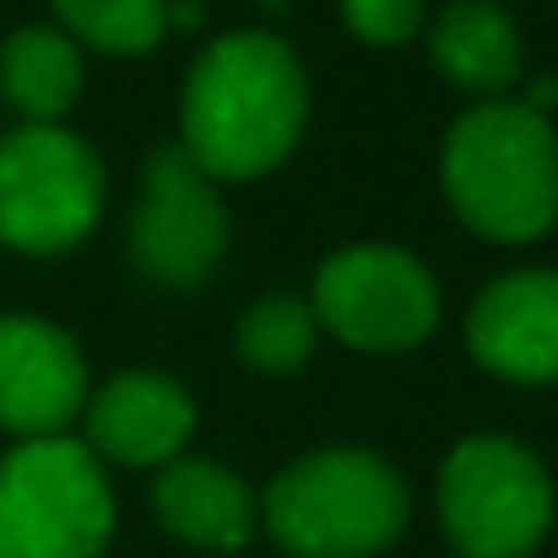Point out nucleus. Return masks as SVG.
Masks as SVG:
<instances>
[{"mask_svg":"<svg viewBox=\"0 0 558 558\" xmlns=\"http://www.w3.org/2000/svg\"><path fill=\"white\" fill-rule=\"evenodd\" d=\"M255 5H266V11H282V5H288V0H255Z\"/></svg>","mask_w":558,"mask_h":558,"instance_id":"nucleus-20","label":"nucleus"},{"mask_svg":"<svg viewBox=\"0 0 558 558\" xmlns=\"http://www.w3.org/2000/svg\"><path fill=\"white\" fill-rule=\"evenodd\" d=\"M310 82L299 54L260 27L222 33L195 54L185 76V147L206 180L271 174L304 136Z\"/></svg>","mask_w":558,"mask_h":558,"instance_id":"nucleus-1","label":"nucleus"},{"mask_svg":"<svg viewBox=\"0 0 558 558\" xmlns=\"http://www.w3.org/2000/svg\"><path fill=\"white\" fill-rule=\"evenodd\" d=\"M54 16L71 44H93L104 54H147L163 27V0H54Z\"/></svg>","mask_w":558,"mask_h":558,"instance_id":"nucleus-16","label":"nucleus"},{"mask_svg":"<svg viewBox=\"0 0 558 558\" xmlns=\"http://www.w3.org/2000/svg\"><path fill=\"white\" fill-rule=\"evenodd\" d=\"M310 310L315 326H326L348 348L401 353L439 326V288L417 255L390 244H353L315 271Z\"/></svg>","mask_w":558,"mask_h":558,"instance_id":"nucleus-7","label":"nucleus"},{"mask_svg":"<svg viewBox=\"0 0 558 558\" xmlns=\"http://www.w3.org/2000/svg\"><path fill=\"white\" fill-rule=\"evenodd\" d=\"M439 521L461 558H526L554 526V483L510 434H472L439 466Z\"/></svg>","mask_w":558,"mask_h":558,"instance_id":"nucleus-5","label":"nucleus"},{"mask_svg":"<svg viewBox=\"0 0 558 558\" xmlns=\"http://www.w3.org/2000/svg\"><path fill=\"white\" fill-rule=\"evenodd\" d=\"M82 407V348L38 315H0V428L16 439H60Z\"/></svg>","mask_w":558,"mask_h":558,"instance_id":"nucleus-9","label":"nucleus"},{"mask_svg":"<svg viewBox=\"0 0 558 558\" xmlns=\"http://www.w3.org/2000/svg\"><path fill=\"white\" fill-rule=\"evenodd\" d=\"M201 0H163V27H201Z\"/></svg>","mask_w":558,"mask_h":558,"instance_id":"nucleus-18","label":"nucleus"},{"mask_svg":"<svg viewBox=\"0 0 558 558\" xmlns=\"http://www.w3.org/2000/svg\"><path fill=\"white\" fill-rule=\"evenodd\" d=\"M472 359L499 379L548 385L558 379V271H510L488 282L466 320Z\"/></svg>","mask_w":558,"mask_h":558,"instance_id":"nucleus-10","label":"nucleus"},{"mask_svg":"<svg viewBox=\"0 0 558 558\" xmlns=\"http://www.w3.org/2000/svg\"><path fill=\"white\" fill-rule=\"evenodd\" d=\"M228 250V206L190 153L158 147L142 169V201L131 217V260L158 288H201Z\"/></svg>","mask_w":558,"mask_h":558,"instance_id":"nucleus-8","label":"nucleus"},{"mask_svg":"<svg viewBox=\"0 0 558 558\" xmlns=\"http://www.w3.org/2000/svg\"><path fill=\"white\" fill-rule=\"evenodd\" d=\"M82 93V54L60 27H16L0 44V98L27 125H54Z\"/></svg>","mask_w":558,"mask_h":558,"instance_id":"nucleus-14","label":"nucleus"},{"mask_svg":"<svg viewBox=\"0 0 558 558\" xmlns=\"http://www.w3.org/2000/svg\"><path fill=\"white\" fill-rule=\"evenodd\" d=\"M104 217V163L60 125H22L0 142V244L60 255Z\"/></svg>","mask_w":558,"mask_h":558,"instance_id":"nucleus-6","label":"nucleus"},{"mask_svg":"<svg viewBox=\"0 0 558 558\" xmlns=\"http://www.w3.org/2000/svg\"><path fill=\"white\" fill-rule=\"evenodd\" d=\"M434 65L466 93H505L521 76V27L499 0H450L428 33Z\"/></svg>","mask_w":558,"mask_h":558,"instance_id":"nucleus-13","label":"nucleus"},{"mask_svg":"<svg viewBox=\"0 0 558 558\" xmlns=\"http://www.w3.org/2000/svg\"><path fill=\"white\" fill-rule=\"evenodd\" d=\"M315 342H320V326H315V310L304 299H260L244 310L239 331H233V348L250 369L260 374H293L315 359Z\"/></svg>","mask_w":558,"mask_h":558,"instance_id":"nucleus-15","label":"nucleus"},{"mask_svg":"<svg viewBox=\"0 0 558 558\" xmlns=\"http://www.w3.org/2000/svg\"><path fill=\"white\" fill-rule=\"evenodd\" d=\"M87 450L98 461L120 466H169L180 461L190 428H195V401L180 379L153 369L114 374L87 396Z\"/></svg>","mask_w":558,"mask_h":558,"instance_id":"nucleus-11","label":"nucleus"},{"mask_svg":"<svg viewBox=\"0 0 558 558\" xmlns=\"http://www.w3.org/2000/svg\"><path fill=\"white\" fill-rule=\"evenodd\" d=\"M439 180L450 211L494 239L532 244L558 222V136L521 98H488L445 131Z\"/></svg>","mask_w":558,"mask_h":558,"instance_id":"nucleus-2","label":"nucleus"},{"mask_svg":"<svg viewBox=\"0 0 558 558\" xmlns=\"http://www.w3.org/2000/svg\"><path fill=\"white\" fill-rule=\"evenodd\" d=\"M521 104H526V109H537V114H548V109L558 104V82L554 76H548V82H532V98H521Z\"/></svg>","mask_w":558,"mask_h":558,"instance_id":"nucleus-19","label":"nucleus"},{"mask_svg":"<svg viewBox=\"0 0 558 558\" xmlns=\"http://www.w3.org/2000/svg\"><path fill=\"white\" fill-rule=\"evenodd\" d=\"M114 532L104 461L76 439H22L0 456V558H98Z\"/></svg>","mask_w":558,"mask_h":558,"instance_id":"nucleus-4","label":"nucleus"},{"mask_svg":"<svg viewBox=\"0 0 558 558\" xmlns=\"http://www.w3.org/2000/svg\"><path fill=\"white\" fill-rule=\"evenodd\" d=\"M401 526L407 488L369 450H315L266 488V532L293 558H374Z\"/></svg>","mask_w":558,"mask_h":558,"instance_id":"nucleus-3","label":"nucleus"},{"mask_svg":"<svg viewBox=\"0 0 558 558\" xmlns=\"http://www.w3.org/2000/svg\"><path fill=\"white\" fill-rule=\"evenodd\" d=\"M342 16L348 27L364 38V44H407L423 22V0H342Z\"/></svg>","mask_w":558,"mask_h":558,"instance_id":"nucleus-17","label":"nucleus"},{"mask_svg":"<svg viewBox=\"0 0 558 558\" xmlns=\"http://www.w3.org/2000/svg\"><path fill=\"white\" fill-rule=\"evenodd\" d=\"M153 510L180 543L211 548V554H233L255 532L250 488L217 461H190V456L169 461L153 488Z\"/></svg>","mask_w":558,"mask_h":558,"instance_id":"nucleus-12","label":"nucleus"}]
</instances>
